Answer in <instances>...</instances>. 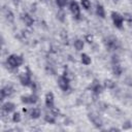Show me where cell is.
<instances>
[{
    "mask_svg": "<svg viewBox=\"0 0 132 132\" xmlns=\"http://www.w3.org/2000/svg\"><path fill=\"white\" fill-rule=\"evenodd\" d=\"M6 62L11 68H18L23 64V58L22 56H18V55H10L7 58Z\"/></svg>",
    "mask_w": 132,
    "mask_h": 132,
    "instance_id": "6da1fadb",
    "label": "cell"
},
{
    "mask_svg": "<svg viewBox=\"0 0 132 132\" xmlns=\"http://www.w3.org/2000/svg\"><path fill=\"white\" fill-rule=\"evenodd\" d=\"M20 81L25 87H29V86L31 87L32 86L33 81L31 79V72H30V70L28 68H27V72H24V73H22L20 75Z\"/></svg>",
    "mask_w": 132,
    "mask_h": 132,
    "instance_id": "7a4b0ae2",
    "label": "cell"
},
{
    "mask_svg": "<svg viewBox=\"0 0 132 132\" xmlns=\"http://www.w3.org/2000/svg\"><path fill=\"white\" fill-rule=\"evenodd\" d=\"M111 19H112V22L114 24V26L119 29L122 28L123 26V22H124V18L123 15H121L119 12H116V11H112L111 12Z\"/></svg>",
    "mask_w": 132,
    "mask_h": 132,
    "instance_id": "3957f363",
    "label": "cell"
},
{
    "mask_svg": "<svg viewBox=\"0 0 132 132\" xmlns=\"http://www.w3.org/2000/svg\"><path fill=\"white\" fill-rule=\"evenodd\" d=\"M112 71L117 76H120L122 74L123 69H122V67L120 65V61H119L118 56H113L112 57Z\"/></svg>",
    "mask_w": 132,
    "mask_h": 132,
    "instance_id": "277c9868",
    "label": "cell"
},
{
    "mask_svg": "<svg viewBox=\"0 0 132 132\" xmlns=\"http://www.w3.org/2000/svg\"><path fill=\"white\" fill-rule=\"evenodd\" d=\"M69 7H70V11L72 12L73 16H74L76 20H79V19H80V8H79V5L77 4V2L71 1Z\"/></svg>",
    "mask_w": 132,
    "mask_h": 132,
    "instance_id": "5b68a950",
    "label": "cell"
},
{
    "mask_svg": "<svg viewBox=\"0 0 132 132\" xmlns=\"http://www.w3.org/2000/svg\"><path fill=\"white\" fill-rule=\"evenodd\" d=\"M105 45L109 50H116L119 46V41H118V39L116 37L110 36V37H107L105 39Z\"/></svg>",
    "mask_w": 132,
    "mask_h": 132,
    "instance_id": "8992f818",
    "label": "cell"
},
{
    "mask_svg": "<svg viewBox=\"0 0 132 132\" xmlns=\"http://www.w3.org/2000/svg\"><path fill=\"white\" fill-rule=\"evenodd\" d=\"M58 85L63 91H67L69 89V78L66 75H62L58 78Z\"/></svg>",
    "mask_w": 132,
    "mask_h": 132,
    "instance_id": "52a82bcc",
    "label": "cell"
},
{
    "mask_svg": "<svg viewBox=\"0 0 132 132\" xmlns=\"http://www.w3.org/2000/svg\"><path fill=\"white\" fill-rule=\"evenodd\" d=\"M12 92H13V88H12L10 85H7V86L3 87V88L1 89V91H0V93H1L0 100H4V98L10 96V95L12 94Z\"/></svg>",
    "mask_w": 132,
    "mask_h": 132,
    "instance_id": "ba28073f",
    "label": "cell"
},
{
    "mask_svg": "<svg viewBox=\"0 0 132 132\" xmlns=\"http://www.w3.org/2000/svg\"><path fill=\"white\" fill-rule=\"evenodd\" d=\"M15 108V105L12 102H5L2 104L1 106V110H2V114L4 113H9L11 111H13Z\"/></svg>",
    "mask_w": 132,
    "mask_h": 132,
    "instance_id": "9c48e42d",
    "label": "cell"
},
{
    "mask_svg": "<svg viewBox=\"0 0 132 132\" xmlns=\"http://www.w3.org/2000/svg\"><path fill=\"white\" fill-rule=\"evenodd\" d=\"M89 119L90 121L97 127V128H101L102 127V120L99 118V116L95 114V113H89Z\"/></svg>",
    "mask_w": 132,
    "mask_h": 132,
    "instance_id": "30bf717a",
    "label": "cell"
},
{
    "mask_svg": "<svg viewBox=\"0 0 132 132\" xmlns=\"http://www.w3.org/2000/svg\"><path fill=\"white\" fill-rule=\"evenodd\" d=\"M21 99H22V102H23V103H27V104H34V103H36V102H37L38 97H37V95L32 94V95H30V96H23Z\"/></svg>",
    "mask_w": 132,
    "mask_h": 132,
    "instance_id": "8fae6325",
    "label": "cell"
},
{
    "mask_svg": "<svg viewBox=\"0 0 132 132\" xmlns=\"http://www.w3.org/2000/svg\"><path fill=\"white\" fill-rule=\"evenodd\" d=\"M45 105L47 108L54 107V94L52 92H48L45 95Z\"/></svg>",
    "mask_w": 132,
    "mask_h": 132,
    "instance_id": "7c38bea8",
    "label": "cell"
},
{
    "mask_svg": "<svg viewBox=\"0 0 132 132\" xmlns=\"http://www.w3.org/2000/svg\"><path fill=\"white\" fill-rule=\"evenodd\" d=\"M91 90L94 92V94H96V95H99L101 92H102V87H101V85L95 79L94 80V82H93V85L91 86Z\"/></svg>",
    "mask_w": 132,
    "mask_h": 132,
    "instance_id": "4fadbf2b",
    "label": "cell"
},
{
    "mask_svg": "<svg viewBox=\"0 0 132 132\" xmlns=\"http://www.w3.org/2000/svg\"><path fill=\"white\" fill-rule=\"evenodd\" d=\"M22 20H23V22H24L27 26H31V25L33 24V22H34L33 18H32L30 14H28V13H23V14H22Z\"/></svg>",
    "mask_w": 132,
    "mask_h": 132,
    "instance_id": "5bb4252c",
    "label": "cell"
},
{
    "mask_svg": "<svg viewBox=\"0 0 132 132\" xmlns=\"http://www.w3.org/2000/svg\"><path fill=\"white\" fill-rule=\"evenodd\" d=\"M96 13L98 16L100 18H105V10L103 8V6L101 4H97V7H96Z\"/></svg>",
    "mask_w": 132,
    "mask_h": 132,
    "instance_id": "9a60e30c",
    "label": "cell"
},
{
    "mask_svg": "<svg viewBox=\"0 0 132 132\" xmlns=\"http://www.w3.org/2000/svg\"><path fill=\"white\" fill-rule=\"evenodd\" d=\"M40 109L39 108H32L31 110H30V118H32V119H38L39 117H40Z\"/></svg>",
    "mask_w": 132,
    "mask_h": 132,
    "instance_id": "2e32d148",
    "label": "cell"
},
{
    "mask_svg": "<svg viewBox=\"0 0 132 132\" xmlns=\"http://www.w3.org/2000/svg\"><path fill=\"white\" fill-rule=\"evenodd\" d=\"M80 58H81V63L82 64H85V65H90L91 64V58L87 54H81Z\"/></svg>",
    "mask_w": 132,
    "mask_h": 132,
    "instance_id": "e0dca14e",
    "label": "cell"
},
{
    "mask_svg": "<svg viewBox=\"0 0 132 132\" xmlns=\"http://www.w3.org/2000/svg\"><path fill=\"white\" fill-rule=\"evenodd\" d=\"M3 13H4L5 18H6L9 22H12V21H13V14H12V12H11L9 9H3Z\"/></svg>",
    "mask_w": 132,
    "mask_h": 132,
    "instance_id": "ac0fdd59",
    "label": "cell"
},
{
    "mask_svg": "<svg viewBox=\"0 0 132 132\" xmlns=\"http://www.w3.org/2000/svg\"><path fill=\"white\" fill-rule=\"evenodd\" d=\"M74 47L77 50V51H81L82 47H84V41L80 40V39H77L74 41Z\"/></svg>",
    "mask_w": 132,
    "mask_h": 132,
    "instance_id": "d6986e66",
    "label": "cell"
},
{
    "mask_svg": "<svg viewBox=\"0 0 132 132\" xmlns=\"http://www.w3.org/2000/svg\"><path fill=\"white\" fill-rule=\"evenodd\" d=\"M80 2H81V5H82V7L85 8V9H90V7H91V2H90V0H80Z\"/></svg>",
    "mask_w": 132,
    "mask_h": 132,
    "instance_id": "ffe728a7",
    "label": "cell"
},
{
    "mask_svg": "<svg viewBox=\"0 0 132 132\" xmlns=\"http://www.w3.org/2000/svg\"><path fill=\"white\" fill-rule=\"evenodd\" d=\"M104 85H105V87L108 88V89H112V88L116 86V84H114L112 80H110V79H106V80L104 81Z\"/></svg>",
    "mask_w": 132,
    "mask_h": 132,
    "instance_id": "44dd1931",
    "label": "cell"
},
{
    "mask_svg": "<svg viewBox=\"0 0 132 132\" xmlns=\"http://www.w3.org/2000/svg\"><path fill=\"white\" fill-rule=\"evenodd\" d=\"M12 121H13L14 123H19V122H21V114H20V112H14V113H13Z\"/></svg>",
    "mask_w": 132,
    "mask_h": 132,
    "instance_id": "7402d4cb",
    "label": "cell"
},
{
    "mask_svg": "<svg viewBox=\"0 0 132 132\" xmlns=\"http://www.w3.org/2000/svg\"><path fill=\"white\" fill-rule=\"evenodd\" d=\"M56 3L59 7H64L67 3V0H56Z\"/></svg>",
    "mask_w": 132,
    "mask_h": 132,
    "instance_id": "603a6c76",
    "label": "cell"
}]
</instances>
